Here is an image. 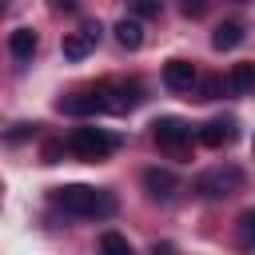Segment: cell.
Returning <instances> with one entry per match:
<instances>
[{
	"mask_svg": "<svg viewBox=\"0 0 255 255\" xmlns=\"http://www.w3.org/2000/svg\"><path fill=\"white\" fill-rule=\"evenodd\" d=\"M135 16H159V0H131Z\"/></svg>",
	"mask_w": 255,
	"mask_h": 255,
	"instance_id": "d6986e66",
	"label": "cell"
},
{
	"mask_svg": "<svg viewBox=\"0 0 255 255\" xmlns=\"http://www.w3.org/2000/svg\"><path fill=\"white\" fill-rule=\"evenodd\" d=\"M243 44V24H235V20H227V24H219L215 32H211V48L215 52H231V48H239Z\"/></svg>",
	"mask_w": 255,
	"mask_h": 255,
	"instance_id": "8fae6325",
	"label": "cell"
},
{
	"mask_svg": "<svg viewBox=\"0 0 255 255\" xmlns=\"http://www.w3.org/2000/svg\"><path fill=\"white\" fill-rule=\"evenodd\" d=\"M227 88H231V92H239V96L255 92V64H235V72H231Z\"/></svg>",
	"mask_w": 255,
	"mask_h": 255,
	"instance_id": "5bb4252c",
	"label": "cell"
},
{
	"mask_svg": "<svg viewBox=\"0 0 255 255\" xmlns=\"http://www.w3.org/2000/svg\"><path fill=\"white\" fill-rule=\"evenodd\" d=\"M56 8L60 12H76V0H56Z\"/></svg>",
	"mask_w": 255,
	"mask_h": 255,
	"instance_id": "ffe728a7",
	"label": "cell"
},
{
	"mask_svg": "<svg viewBox=\"0 0 255 255\" xmlns=\"http://www.w3.org/2000/svg\"><path fill=\"white\" fill-rule=\"evenodd\" d=\"M36 44H40V40H36L32 28H16V32L8 36V52H12L16 60H32V56H36Z\"/></svg>",
	"mask_w": 255,
	"mask_h": 255,
	"instance_id": "7c38bea8",
	"label": "cell"
},
{
	"mask_svg": "<svg viewBox=\"0 0 255 255\" xmlns=\"http://www.w3.org/2000/svg\"><path fill=\"white\" fill-rule=\"evenodd\" d=\"M100 251H112V255H131V243H128L120 231H104V235H100Z\"/></svg>",
	"mask_w": 255,
	"mask_h": 255,
	"instance_id": "9a60e30c",
	"label": "cell"
},
{
	"mask_svg": "<svg viewBox=\"0 0 255 255\" xmlns=\"http://www.w3.org/2000/svg\"><path fill=\"white\" fill-rule=\"evenodd\" d=\"M100 40V24H84L80 32H68L64 36V60H84Z\"/></svg>",
	"mask_w": 255,
	"mask_h": 255,
	"instance_id": "8992f818",
	"label": "cell"
},
{
	"mask_svg": "<svg viewBox=\"0 0 255 255\" xmlns=\"http://www.w3.org/2000/svg\"><path fill=\"white\" fill-rule=\"evenodd\" d=\"M207 8H211V0H179V12H183V16H191V20H199Z\"/></svg>",
	"mask_w": 255,
	"mask_h": 255,
	"instance_id": "ac0fdd59",
	"label": "cell"
},
{
	"mask_svg": "<svg viewBox=\"0 0 255 255\" xmlns=\"http://www.w3.org/2000/svg\"><path fill=\"white\" fill-rule=\"evenodd\" d=\"M151 128H155V143H159L163 151H183V147L191 143V128H187L183 120H175V116H163V120H155Z\"/></svg>",
	"mask_w": 255,
	"mask_h": 255,
	"instance_id": "5b68a950",
	"label": "cell"
},
{
	"mask_svg": "<svg viewBox=\"0 0 255 255\" xmlns=\"http://www.w3.org/2000/svg\"><path fill=\"white\" fill-rule=\"evenodd\" d=\"M116 44L128 48V52H135V48L143 44V28H139V20H120V24H116Z\"/></svg>",
	"mask_w": 255,
	"mask_h": 255,
	"instance_id": "4fadbf2b",
	"label": "cell"
},
{
	"mask_svg": "<svg viewBox=\"0 0 255 255\" xmlns=\"http://www.w3.org/2000/svg\"><path fill=\"white\" fill-rule=\"evenodd\" d=\"M251 147H255V139H251Z\"/></svg>",
	"mask_w": 255,
	"mask_h": 255,
	"instance_id": "44dd1931",
	"label": "cell"
},
{
	"mask_svg": "<svg viewBox=\"0 0 255 255\" xmlns=\"http://www.w3.org/2000/svg\"><path fill=\"white\" fill-rule=\"evenodd\" d=\"M68 147H72L80 159L96 163V159H104V155L116 151V135H108L104 128H76V131L68 135Z\"/></svg>",
	"mask_w": 255,
	"mask_h": 255,
	"instance_id": "7a4b0ae2",
	"label": "cell"
},
{
	"mask_svg": "<svg viewBox=\"0 0 255 255\" xmlns=\"http://www.w3.org/2000/svg\"><path fill=\"white\" fill-rule=\"evenodd\" d=\"M243 171L239 167H211V171H203L199 179H195V191L203 195V199H227V195H235L239 187H243Z\"/></svg>",
	"mask_w": 255,
	"mask_h": 255,
	"instance_id": "3957f363",
	"label": "cell"
},
{
	"mask_svg": "<svg viewBox=\"0 0 255 255\" xmlns=\"http://www.w3.org/2000/svg\"><path fill=\"white\" fill-rule=\"evenodd\" d=\"M100 100H104V112H116V116H124V112H131V108H139V100H143V88L131 80V84H108V88H100Z\"/></svg>",
	"mask_w": 255,
	"mask_h": 255,
	"instance_id": "277c9868",
	"label": "cell"
},
{
	"mask_svg": "<svg viewBox=\"0 0 255 255\" xmlns=\"http://www.w3.org/2000/svg\"><path fill=\"white\" fill-rule=\"evenodd\" d=\"M56 203L72 215H84V219H108L116 211V195L112 191H100V187H88V183H68V187H56Z\"/></svg>",
	"mask_w": 255,
	"mask_h": 255,
	"instance_id": "6da1fadb",
	"label": "cell"
},
{
	"mask_svg": "<svg viewBox=\"0 0 255 255\" xmlns=\"http://www.w3.org/2000/svg\"><path fill=\"white\" fill-rule=\"evenodd\" d=\"M56 108L64 116H96V112H104V100H100V92H92V96H64Z\"/></svg>",
	"mask_w": 255,
	"mask_h": 255,
	"instance_id": "9c48e42d",
	"label": "cell"
},
{
	"mask_svg": "<svg viewBox=\"0 0 255 255\" xmlns=\"http://www.w3.org/2000/svg\"><path fill=\"white\" fill-rule=\"evenodd\" d=\"M239 239H243V247H255V211L239 215Z\"/></svg>",
	"mask_w": 255,
	"mask_h": 255,
	"instance_id": "2e32d148",
	"label": "cell"
},
{
	"mask_svg": "<svg viewBox=\"0 0 255 255\" xmlns=\"http://www.w3.org/2000/svg\"><path fill=\"white\" fill-rule=\"evenodd\" d=\"M223 92H227V84H223V80H215V76L199 84V100H219Z\"/></svg>",
	"mask_w": 255,
	"mask_h": 255,
	"instance_id": "e0dca14e",
	"label": "cell"
},
{
	"mask_svg": "<svg viewBox=\"0 0 255 255\" xmlns=\"http://www.w3.org/2000/svg\"><path fill=\"white\" fill-rule=\"evenodd\" d=\"M143 187H147V195H151V199L167 203V199L179 191V179H175L171 171H163V167H147V171H143Z\"/></svg>",
	"mask_w": 255,
	"mask_h": 255,
	"instance_id": "52a82bcc",
	"label": "cell"
},
{
	"mask_svg": "<svg viewBox=\"0 0 255 255\" xmlns=\"http://www.w3.org/2000/svg\"><path fill=\"white\" fill-rule=\"evenodd\" d=\"M231 139H235V124L231 120H207L199 128V143H207V147H223Z\"/></svg>",
	"mask_w": 255,
	"mask_h": 255,
	"instance_id": "30bf717a",
	"label": "cell"
},
{
	"mask_svg": "<svg viewBox=\"0 0 255 255\" xmlns=\"http://www.w3.org/2000/svg\"><path fill=\"white\" fill-rule=\"evenodd\" d=\"M195 80H199V72H195V64H187V60H171V64L163 68V84H167L171 92H191Z\"/></svg>",
	"mask_w": 255,
	"mask_h": 255,
	"instance_id": "ba28073f",
	"label": "cell"
}]
</instances>
